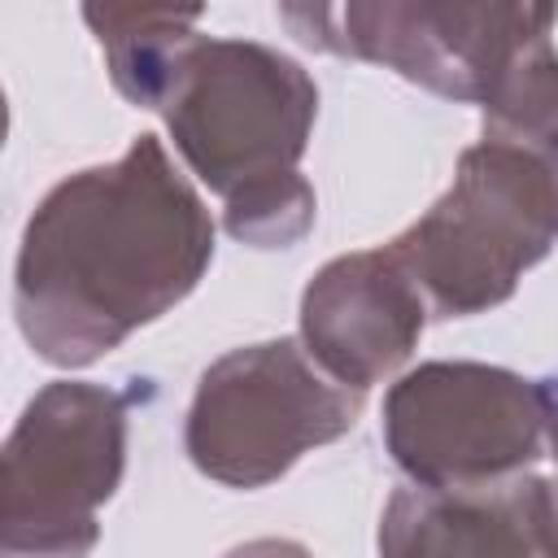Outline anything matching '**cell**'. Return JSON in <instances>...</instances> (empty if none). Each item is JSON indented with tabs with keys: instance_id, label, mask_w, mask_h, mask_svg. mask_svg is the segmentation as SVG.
<instances>
[{
	"instance_id": "1",
	"label": "cell",
	"mask_w": 558,
	"mask_h": 558,
	"mask_svg": "<svg viewBox=\"0 0 558 558\" xmlns=\"http://www.w3.org/2000/svg\"><path fill=\"white\" fill-rule=\"evenodd\" d=\"M214 262V218L157 135L61 179L31 214L13 270L26 344L87 366L174 310Z\"/></svg>"
},
{
	"instance_id": "2",
	"label": "cell",
	"mask_w": 558,
	"mask_h": 558,
	"mask_svg": "<svg viewBox=\"0 0 558 558\" xmlns=\"http://www.w3.org/2000/svg\"><path fill=\"white\" fill-rule=\"evenodd\" d=\"M174 148L240 244L288 248L314 227V187L301 157L318 113L314 78L253 39H196L161 105Z\"/></svg>"
},
{
	"instance_id": "3",
	"label": "cell",
	"mask_w": 558,
	"mask_h": 558,
	"mask_svg": "<svg viewBox=\"0 0 558 558\" xmlns=\"http://www.w3.org/2000/svg\"><path fill=\"white\" fill-rule=\"evenodd\" d=\"M554 240L558 205L541 170L523 153L480 140L458 157L449 192L388 248L432 314L462 318L510 301Z\"/></svg>"
},
{
	"instance_id": "4",
	"label": "cell",
	"mask_w": 558,
	"mask_h": 558,
	"mask_svg": "<svg viewBox=\"0 0 558 558\" xmlns=\"http://www.w3.org/2000/svg\"><path fill=\"white\" fill-rule=\"evenodd\" d=\"M122 471L126 397L83 379L39 388L4 440L0 558H87Z\"/></svg>"
},
{
	"instance_id": "5",
	"label": "cell",
	"mask_w": 558,
	"mask_h": 558,
	"mask_svg": "<svg viewBox=\"0 0 558 558\" xmlns=\"http://www.w3.org/2000/svg\"><path fill=\"white\" fill-rule=\"evenodd\" d=\"M362 397L331 379L301 340L279 336L231 349L201 375L183 445L201 475L227 488H266L301 453L340 440L357 423Z\"/></svg>"
},
{
	"instance_id": "6",
	"label": "cell",
	"mask_w": 558,
	"mask_h": 558,
	"mask_svg": "<svg viewBox=\"0 0 558 558\" xmlns=\"http://www.w3.org/2000/svg\"><path fill=\"white\" fill-rule=\"evenodd\" d=\"M558 379L488 362H423L384 397L392 462L423 488H484L523 475L549 449Z\"/></svg>"
},
{
	"instance_id": "7",
	"label": "cell",
	"mask_w": 558,
	"mask_h": 558,
	"mask_svg": "<svg viewBox=\"0 0 558 558\" xmlns=\"http://www.w3.org/2000/svg\"><path fill=\"white\" fill-rule=\"evenodd\" d=\"M279 17L314 48L375 61L401 78L480 105L514 61L549 35L554 9L541 4H283Z\"/></svg>"
},
{
	"instance_id": "8",
	"label": "cell",
	"mask_w": 558,
	"mask_h": 558,
	"mask_svg": "<svg viewBox=\"0 0 558 558\" xmlns=\"http://www.w3.org/2000/svg\"><path fill=\"white\" fill-rule=\"evenodd\" d=\"M427 301L392 248H362L327 262L301 296V344L344 388L388 379L427 327Z\"/></svg>"
},
{
	"instance_id": "9",
	"label": "cell",
	"mask_w": 558,
	"mask_h": 558,
	"mask_svg": "<svg viewBox=\"0 0 558 558\" xmlns=\"http://www.w3.org/2000/svg\"><path fill=\"white\" fill-rule=\"evenodd\" d=\"M379 558H558V475L484 488L405 484L384 506Z\"/></svg>"
},
{
	"instance_id": "10",
	"label": "cell",
	"mask_w": 558,
	"mask_h": 558,
	"mask_svg": "<svg viewBox=\"0 0 558 558\" xmlns=\"http://www.w3.org/2000/svg\"><path fill=\"white\" fill-rule=\"evenodd\" d=\"M87 26L105 48V65L113 87L140 105L161 109L183 57L192 52L201 9H166V4H87Z\"/></svg>"
},
{
	"instance_id": "11",
	"label": "cell",
	"mask_w": 558,
	"mask_h": 558,
	"mask_svg": "<svg viewBox=\"0 0 558 558\" xmlns=\"http://www.w3.org/2000/svg\"><path fill=\"white\" fill-rule=\"evenodd\" d=\"M484 140L523 153L558 205V52L536 39L484 100Z\"/></svg>"
},
{
	"instance_id": "12",
	"label": "cell",
	"mask_w": 558,
	"mask_h": 558,
	"mask_svg": "<svg viewBox=\"0 0 558 558\" xmlns=\"http://www.w3.org/2000/svg\"><path fill=\"white\" fill-rule=\"evenodd\" d=\"M227 558H314L305 545L296 541H279V536H262V541H248V545H235Z\"/></svg>"
}]
</instances>
